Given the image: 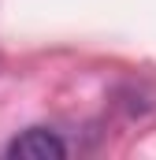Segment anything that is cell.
<instances>
[{
    "instance_id": "6da1fadb",
    "label": "cell",
    "mask_w": 156,
    "mask_h": 160,
    "mask_svg": "<svg viewBox=\"0 0 156 160\" xmlns=\"http://www.w3.org/2000/svg\"><path fill=\"white\" fill-rule=\"evenodd\" d=\"M4 153L15 157V160H60V157H67V145H63V138H60L56 130H48V127H30V130L15 134Z\"/></svg>"
}]
</instances>
